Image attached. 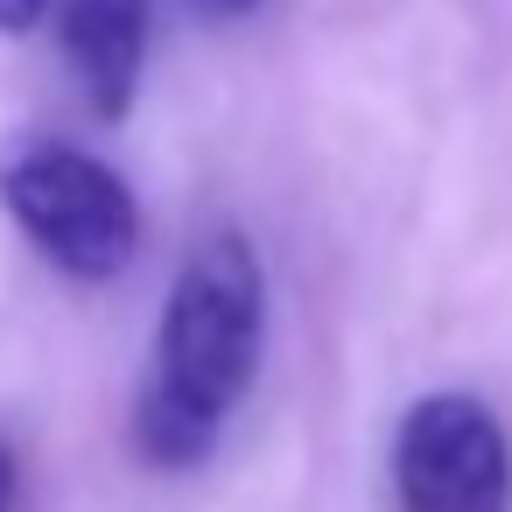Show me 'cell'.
I'll return each mask as SVG.
<instances>
[{
    "label": "cell",
    "instance_id": "8992f818",
    "mask_svg": "<svg viewBox=\"0 0 512 512\" xmlns=\"http://www.w3.org/2000/svg\"><path fill=\"white\" fill-rule=\"evenodd\" d=\"M8 505H15V449L0 442V512H8Z\"/></svg>",
    "mask_w": 512,
    "mask_h": 512
},
{
    "label": "cell",
    "instance_id": "52a82bcc",
    "mask_svg": "<svg viewBox=\"0 0 512 512\" xmlns=\"http://www.w3.org/2000/svg\"><path fill=\"white\" fill-rule=\"evenodd\" d=\"M197 8H204V15H253L260 0H197Z\"/></svg>",
    "mask_w": 512,
    "mask_h": 512
},
{
    "label": "cell",
    "instance_id": "277c9868",
    "mask_svg": "<svg viewBox=\"0 0 512 512\" xmlns=\"http://www.w3.org/2000/svg\"><path fill=\"white\" fill-rule=\"evenodd\" d=\"M148 8L155 0H57L50 22L64 43V64L78 71L85 99L120 120L134 85H141V57H148Z\"/></svg>",
    "mask_w": 512,
    "mask_h": 512
},
{
    "label": "cell",
    "instance_id": "5b68a950",
    "mask_svg": "<svg viewBox=\"0 0 512 512\" xmlns=\"http://www.w3.org/2000/svg\"><path fill=\"white\" fill-rule=\"evenodd\" d=\"M50 8H57V0H0V36H29V29H43Z\"/></svg>",
    "mask_w": 512,
    "mask_h": 512
},
{
    "label": "cell",
    "instance_id": "6da1fadb",
    "mask_svg": "<svg viewBox=\"0 0 512 512\" xmlns=\"http://www.w3.org/2000/svg\"><path fill=\"white\" fill-rule=\"evenodd\" d=\"M267 344V281L239 225H211L169 288L155 365L134 400V442L155 470H190L211 456L218 428L246 400Z\"/></svg>",
    "mask_w": 512,
    "mask_h": 512
},
{
    "label": "cell",
    "instance_id": "3957f363",
    "mask_svg": "<svg viewBox=\"0 0 512 512\" xmlns=\"http://www.w3.org/2000/svg\"><path fill=\"white\" fill-rule=\"evenodd\" d=\"M400 512H512V435L477 393H421L393 428Z\"/></svg>",
    "mask_w": 512,
    "mask_h": 512
},
{
    "label": "cell",
    "instance_id": "7a4b0ae2",
    "mask_svg": "<svg viewBox=\"0 0 512 512\" xmlns=\"http://www.w3.org/2000/svg\"><path fill=\"white\" fill-rule=\"evenodd\" d=\"M0 204L22 239L71 281H113L141 253L134 190L85 148L57 134H15L0 148Z\"/></svg>",
    "mask_w": 512,
    "mask_h": 512
}]
</instances>
